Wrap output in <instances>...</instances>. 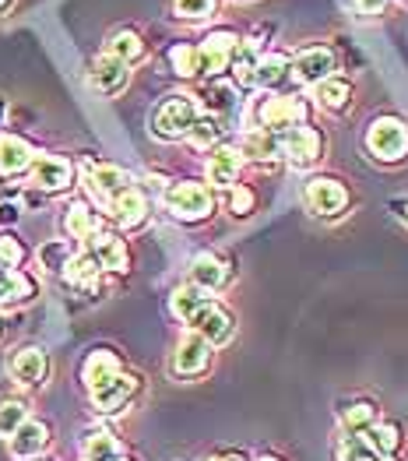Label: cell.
<instances>
[{"label":"cell","mask_w":408,"mask_h":461,"mask_svg":"<svg viewBox=\"0 0 408 461\" xmlns=\"http://www.w3.org/2000/svg\"><path fill=\"white\" fill-rule=\"evenodd\" d=\"M363 149L384 166H398L408 158V123L402 116H376L363 134Z\"/></svg>","instance_id":"1"},{"label":"cell","mask_w":408,"mask_h":461,"mask_svg":"<svg viewBox=\"0 0 408 461\" xmlns=\"http://www.w3.org/2000/svg\"><path fill=\"white\" fill-rule=\"evenodd\" d=\"M197 99L194 95H184V92H173V95H166L155 110H151V134L159 138V141H180L186 138V131L194 127V120H197Z\"/></svg>","instance_id":"2"},{"label":"cell","mask_w":408,"mask_h":461,"mask_svg":"<svg viewBox=\"0 0 408 461\" xmlns=\"http://www.w3.org/2000/svg\"><path fill=\"white\" fill-rule=\"evenodd\" d=\"M162 201H166L169 215L180 219V222H204V219L215 212L212 187H208V184H197V180H180V184L166 187Z\"/></svg>","instance_id":"3"},{"label":"cell","mask_w":408,"mask_h":461,"mask_svg":"<svg viewBox=\"0 0 408 461\" xmlns=\"http://www.w3.org/2000/svg\"><path fill=\"white\" fill-rule=\"evenodd\" d=\"M306 116V106L299 103L296 95H260L254 103V131H267L275 138H282L289 127L303 123Z\"/></svg>","instance_id":"4"},{"label":"cell","mask_w":408,"mask_h":461,"mask_svg":"<svg viewBox=\"0 0 408 461\" xmlns=\"http://www.w3.org/2000/svg\"><path fill=\"white\" fill-rule=\"evenodd\" d=\"M278 152H282V158H289L296 169H310V166H317L321 155H324V138H321L317 127H310V123L303 120V123L289 127V131L278 138Z\"/></svg>","instance_id":"5"},{"label":"cell","mask_w":408,"mask_h":461,"mask_svg":"<svg viewBox=\"0 0 408 461\" xmlns=\"http://www.w3.org/2000/svg\"><path fill=\"white\" fill-rule=\"evenodd\" d=\"M186 324H190V331H197L212 348H222L236 339V317L222 303H215V300H208Z\"/></svg>","instance_id":"6"},{"label":"cell","mask_w":408,"mask_h":461,"mask_svg":"<svg viewBox=\"0 0 408 461\" xmlns=\"http://www.w3.org/2000/svg\"><path fill=\"white\" fill-rule=\"evenodd\" d=\"M303 201H306V208H310L313 215L334 219V215H341V212L349 208V191H345V184L334 180V176H310L306 187H303Z\"/></svg>","instance_id":"7"},{"label":"cell","mask_w":408,"mask_h":461,"mask_svg":"<svg viewBox=\"0 0 408 461\" xmlns=\"http://www.w3.org/2000/svg\"><path fill=\"white\" fill-rule=\"evenodd\" d=\"M138 387L141 381L134 377V374H116L113 381L106 384H99L95 391H88V402H92V409L95 412H103V416H116V412H123L131 402H134V394H138Z\"/></svg>","instance_id":"8"},{"label":"cell","mask_w":408,"mask_h":461,"mask_svg":"<svg viewBox=\"0 0 408 461\" xmlns=\"http://www.w3.org/2000/svg\"><path fill=\"white\" fill-rule=\"evenodd\" d=\"M212 356H215V348L208 346L197 331H186L177 342V352H173V374L177 377H201L212 366Z\"/></svg>","instance_id":"9"},{"label":"cell","mask_w":408,"mask_h":461,"mask_svg":"<svg viewBox=\"0 0 408 461\" xmlns=\"http://www.w3.org/2000/svg\"><path fill=\"white\" fill-rule=\"evenodd\" d=\"M85 184H88V191L95 194L103 204H110L113 197H120L123 191L134 187L131 173L120 169V166H110V162H95V166H88V169H85Z\"/></svg>","instance_id":"10"},{"label":"cell","mask_w":408,"mask_h":461,"mask_svg":"<svg viewBox=\"0 0 408 461\" xmlns=\"http://www.w3.org/2000/svg\"><path fill=\"white\" fill-rule=\"evenodd\" d=\"M240 46L236 32H212L204 42H197V64H201V77H215L219 71L229 68L232 50Z\"/></svg>","instance_id":"11"},{"label":"cell","mask_w":408,"mask_h":461,"mask_svg":"<svg viewBox=\"0 0 408 461\" xmlns=\"http://www.w3.org/2000/svg\"><path fill=\"white\" fill-rule=\"evenodd\" d=\"M32 169V184L39 191H68L71 180H75V166L64 158V155H36V162L29 166Z\"/></svg>","instance_id":"12"},{"label":"cell","mask_w":408,"mask_h":461,"mask_svg":"<svg viewBox=\"0 0 408 461\" xmlns=\"http://www.w3.org/2000/svg\"><path fill=\"white\" fill-rule=\"evenodd\" d=\"M7 440H11V455H14V458L32 461L50 447L53 433H50V423H42V420H32V416H29V420L18 426Z\"/></svg>","instance_id":"13"},{"label":"cell","mask_w":408,"mask_h":461,"mask_svg":"<svg viewBox=\"0 0 408 461\" xmlns=\"http://www.w3.org/2000/svg\"><path fill=\"white\" fill-rule=\"evenodd\" d=\"M7 370H11V377L22 387H39L46 381V374H50V359H46V352L39 346H22L11 356Z\"/></svg>","instance_id":"14"},{"label":"cell","mask_w":408,"mask_h":461,"mask_svg":"<svg viewBox=\"0 0 408 461\" xmlns=\"http://www.w3.org/2000/svg\"><path fill=\"white\" fill-rule=\"evenodd\" d=\"M289 71L296 75L299 85H321L324 77L334 75V53L328 46H310L289 64Z\"/></svg>","instance_id":"15"},{"label":"cell","mask_w":408,"mask_h":461,"mask_svg":"<svg viewBox=\"0 0 408 461\" xmlns=\"http://www.w3.org/2000/svg\"><path fill=\"white\" fill-rule=\"evenodd\" d=\"M88 254L95 258V265L103 271H127L131 265V254H127V243L116 236V232L99 230L95 236H88Z\"/></svg>","instance_id":"16"},{"label":"cell","mask_w":408,"mask_h":461,"mask_svg":"<svg viewBox=\"0 0 408 461\" xmlns=\"http://www.w3.org/2000/svg\"><path fill=\"white\" fill-rule=\"evenodd\" d=\"M384 420L380 416V405L373 402V398H352V402H345L341 409H338V426H341V433L345 437H363L370 426H376Z\"/></svg>","instance_id":"17"},{"label":"cell","mask_w":408,"mask_h":461,"mask_svg":"<svg viewBox=\"0 0 408 461\" xmlns=\"http://www.w3.org/2000/svg\"><path fill=\"white\" fill-rule=\"evenodd\" d=\"M116 374H123V363L110 348H92L85 356V363H81V384H85V391H95L99 384L113 381Z\"/></svg>","instance_id":"18"},{"label":"cell","mask_w":408,"mask_h":461,"mask_svg":"<svg viewBox=\"0 0 408 461\" xmlns=\"http://www.w3.org/2000/svg\"><path fill=\"white\" fill-rule=\"evenodd\" d=\"M106 208H110L113 222L120 230H138L149 219V197L138 191V187H131V191H123L120 197H113Z\"/></svg>","instance_id":"19"},{"label":"cell","mask_w":408,"mask_h":461,"mask_svg":"<svg viewBox=\"0 0 408 461\" xmlns=\"http://www.w3.org/2000/svg\"><path fill=\"white\" fill-rule=\"evenodd\" d=\"M229 278H232V271H229V265H225L222 258H215V254H197V258L190 261V285H197V289H204V293L225 289Z\"/></svg>","instance_id":"20"},{"label":"cell","mask_w":408,"mask_h":461,"mask_svg":"<svg viewBox=\"0 0 408 461\" xmlns=\"http://www.w3.org/2000/svg\"><path fill=\"white\" fill-rule=\"evenodd\" d=\"M240 169H243V155L240 149H232V145H222V149H215L212 158H208V184L212 187H219V191H229V187H236V180H240Z\"/></svg>","instance_id":"21"},{"label":"cell","mask_w":408,"mask_h":461,"mask_svg":"<svg viewBox=\"0 0 408 461\" xmlns=\"http://www.w3.org/2000/svg\"><path fill=\"white\" fill-rule=\"evenodd\" d=\"M92 85H95V92L99 95H120L123 88H127V77H131V71H127V64H120V60H113V57H99L95 64H92Z\"/></svg>","instance_id":"22"},{"label":"cell","mask_w":408,"mask_h":461,"mask_svg":"<svg viewBox=\"0 0 408 461\" xmlns=\"http://www.w3.org/2000/svg\"><path fill=\"white\" fill-rule=\"evenodd\" d=\"M313 99H317V106L328 110V113H345V110L352 106V81L338 75L324 77L321 85H313Z\"/></svg>","instance_id":"23"},{"label":"cell","mask_w":408,"mask_h":461,"mask_svg":"<svg viewBox=\"0 0 408 461\" xmlns=\"http://www.w3.org/2000/svg\"><path fill=\"white\" fill-rule=\"evenodd\" d=\"M32 162H36V152H32V145H29L25 138L0 134V173L18 176V173H25Z\"/></svg>","instance_id":"24"},{"label":"cell","mask_w":408,"mask_h":461,"mask_svg":"<svg viewBox=\"0 0 408 461\" xmlns=\"http://www.w3.org/2000/svg\"><path fill=\"white\" fill-rule=\"evenodd\" d=\"M363 440L370 444L380 458H384V455H402V447H405V429H402V423H394V420H380V423L370 426V429L363 433Z\"/></svg>","instance_id":"25"},{"label":"cell","mask_w":408,"mask_h":461,"mask_svg":"<svg viewBox=\"0 0 408 461\" xmlns=\"http://www.w3.org/2000/svg\"><path fill=\"white\" fill-rule=\"evenodd\" d=\"M36 296V282L18 268H4L0 265V307H14Z\"/></svg>","instance_id":"26"},{"label":"cell","mask_w":408,"mask_h":461,"mask_svg":"<svg viewBox=\"0 0 408 461\" xmlns=\"http://www.w3.org/2000/svg\"><path fill=\"white\" fill-rule=\"evenodd\" d=\"M260 60V50L254 39H240V46L232 50V60H229V68H232V77H236V85H243V88H254V68H258Z\"/></svg>","instance_id":"27"},{"label":"cell","mask_w":408,"mask_h":461,"mask_svg":"<svg viewBox=\"0 0 408 461\" xmlns=\"http://www.w3.org/2000/svg\"><path fill=\"white\" fill-rule=\"evenodd\" d=\"M81 455H85V461H116L123 458V444L113 437L110 429H95L81 440Z\"/></svg>","instance_id":"28"},{"label":"cell","mask_w":408,"mask_h":461,"mask_svg":"<svg viewBox=\"0 0 408 461\" xmlns=\"http://www.w3.org/2000/svg\"><path fill=\"white\" fill-rule=\"evenodd\" d=\"M64 230H68V236H75V240H88V236H95V232L103 230V222H99V215L85 201H77V204L68 208V215H64Z\"/></svg>","instance_id":"29"},{"label":"cell","mask_w":408,"mask_h":461,"mask_svg":"<svg viewBox=\"0 0 408 461\" xmlns=\"http://www.w3.org/2000/svg\"><path fill=\"white\" fill-rule=\"evenodd\" d=\"M240 155H247V158H254V162H271V158H278V138L275 134H267V131H247L243 134V145H240Z\"/></svg>","instance_id":"30"},{"label":"cell","mask_w":408,"mask_h":461,"mask_svg":"<svg viewBox=\"0 0 408 461\" xmlns=\"http://www.w3.org/2000/svg\"><path fill=\"white\" fill-rule=\"evenodd\" d=\"M286 77H289V57H282V53L260 57L258 68H254V85L258 88H278Z\"/></svg>","instance_id":"31"},{"label":"cell","mask_w":408,"mask_h":461,"mask_svg":"<svg viewBox=\"0 0 408 461\" xmlns=\"http://www.w3.org/2000/svg\"><path fill=\"white\" fill-rule=\"evenodd\" d=\"M99 265H95V258L88 254V250H81V254H75L71 261H68V268L60 271L71 285H77V289H92L95 282H99Z\"/></svg>","instance_id":"32"},{"label":"cell","mask_w":408,"mask_h":461,"mask_svg":"<svg viewBox=\"0 0 408 461\" xmlns=\"http://www.w3.org/2000/svg\"><path fill=\"white\" fill-rule=\"evenodd\" d=\"M106 57H113V60H120V64L131 68L134 60L145 57V42H141L138 32H116V36L106 42Z\"/></svg>","instance_id":"33"},{"label":"cell","mask_w":408,"mask_h":461,"mask_svg":"<svg viewBox=\"0 0 408 461\" xmlns=\"http://www.w3.org/2000/svg\"><path fill=\"white\" fill-rule=\"evenodd\" d=\"M204 106L215 116L236 113V106H240L236 85H229V81H208V88H204Z\"/></svg>","instance_id":"34"},{"label":"cell","mask_w":408,"mask_h":461,"mask_svg":"<svg viewBox=\"0 0 408 461\" xmlns=\"http://www.w3.org/2000/svg\"><path fill=\"white\" fill-rule=\"evenodd\" d=\"M212 300V293H204V289H197V285H180L177 293H173V300H169V307H173V313L180 317V321H190L197 310L204 307Z\"/></svg>","instance_id":"35"},{"label":"cell","mask_w":408,"mask_h":461,"mask_svg":"<svg viewBox=\"0 0 408 461\" xmlns=\"http://www.w3.org/2000/svg\"><path fill=\"white\" fill-rule=\"evenodd\" d=\"M380 455L373 451L363 437H338L334 440V461H376Z\"/></svg>","instance_id":"36"},{"label":"cell","mask_w":408,"mask_h":461,"mask_svg":"<svg viewBox=\"0 0 408 461\" xmlns=\"http://www.w3.org/2000/svg\"><path fill=\"white\" fill-rule=\"evenodd\" d=\"M219 134H222V127H219L215 116H197L194 127L186 131V141H190L194 149H215V145H219Z\"/></svg>","instance_id":"37"},{"label":"cell","mask_w":408,"mask_h":461,"mask_svg":"<svg viewBox=\"0 0 408 461\" xmlns=\"http://www.w3.org/2000/svg\"><path fill=\"white\" fill-rule=\"evenodd\" d=\"M71 258H75V250H71L68 240H50V243L39 247V265L46 271H64Z\"/></svg>","instance_id":"38"},{"label":"cell","mask_w":408,"mask_h":461,"mask_svg":"<svg viewBox=\"0 0 408 461\" xmlns=\"http://www.w3.org/2000/svg\"><path fill=\"white\" fill-rule=\"evenodd\" d=\"M25 420H29V402H22V398H4L0 402V437H11Z\"/></svg>","instance_id":"39"},{"label":"cell","mask_w":408,"mask_h":461,"mask_svg":"<svg viewBox=\"0 0 408 461\" xmlns=\"http://www.w3.org/2000/svg\"><path fill=\"white\" fill-rule=\"evenodd\" d=\"M169 64H173V71L180 77H201V64H197V46H173L169 50Z\"/></svg>","instance_id":"40"},{"label":"cell","mask_w":408,"mask_h":461,"mask_svg":"<svg viewBox=\"0 0 408 461\" xmlns=\"http://www.w3.org/2000/svg\"><path fill=\"white\" fill-rule=\"evenodd\" d=\"M173 11L186 22H204L215 14V0H173Z\"/></svg>","instance_id":"41"},{"label":"cell","mask_w":408,"mask_h":461,"mask_svg":"<svg viewBox=\"0 0 408 461\" xmlns=\"http://www.w3.org/2000/svg\"><path fill=\"white\" fill-rule=\"evenodd\" d=\"M254 204H258V197H254V191H250L247 184L229 187V212H232V215H250Z\"/></svg>","instance_id":"42"},{"label":"cell","mask_w":408,"mask_h":461,"mask_svg":"<svg viewBox=\"0 0 408 461\" xmlns=\"http://www.w3.org/2000/svg\"><path fill=\"white\" fill-rule=\"evenodd\" d=\"M25 261V247L14 236H0V265L4 268H18Z\"/></svg>","instance_id":"43"},{"label":"cell","mask_w":408,"mask_h":461,"mask_svg":"<svg viewBox=\"0 0 408 461\" xmlns=\"http://www.w3.org/2000/svg\"><path fill=\"white\" fill-rule=\"evenodd\" d=\"M18 222V208L14 204H0V226H14Z\"/></svg>","instance_id":"44"},{"label":"cell","mask_w":408,"mask_h":461,"mask_svg":"<svg viewBox=\"0 0 408 461\" xmlns=\"http://www.w3.org/2000/svg\"><path fill=\"white\" fill-rule=\"evenodd\" d=\"M208 461H250L243 451H219V455H212Z\"/></svg>","instance_id":"45"},{"label":"cell","mask_w":408,"mask_h":461,"mask_svg":"<svg viewBox=\"0 0 408 461\" xmlns=\"http://www.w3.org/2000/svg\"><path fill=\"white\" fill-rule=\"evenodd\" d=\"M356 4H359L367 14H376V11H384V7H387V0H356Z\"/></svg>","instance_id":"46"},{"label":"cell","mask_w":408,"mask_h":461,"mask_svg":"<svg viewBox=\"0 0 408 461\" xmlns=\"http://www.w3.org/2000/svg\"><path fill=\"white\" fill-rule=\"evenodd\" d=\"M376 461H402L398 455H384V458H376Z\"/></svg>","instance_id":"47"},{"label":"cell","mask_w":408,"mask_h":461,"mask_svg":"<svg viewBox=\"0 0 408 461\" xmlns=\"http://www.w3.org/2000/svg\"><path fill=\"white\" fill-rule=\"evenodd\" d=\"M258 461H282V458H275V455H264V458H258Z\"/></svg>","instance_id":"48"},{"label":"cell","mask_w":408,"mask_h":461,"mask_svg":"<svg viewBox=\"0 0 408 461\" xmlns=\"http://www.w3.org/2000/svg\"><path fill=\"white\" fill-rule=\"evenodd\" d=\"M7 4H11V0H0V11H4V7H7Z\"/></svg>","instance_id":"49"},{"label":"cell","mask_w":408,"mask_h":461,"mask_svg":"<svg viewBox=\"0 0 408 461\" xmlns=\"http://www.w3.org/2000/svg\"><path fill=\"white\" fill-rule=\"evenodd\" d=\"M0 339H4V321H0Z\"/></svg>","instance_id":"50"},{"label":"cell","mask_w":408,"mask_h":461,"mask_svg":"<svg viewBox=\"0 0 408 461\" xmlns=\"http://www.w3.org/2000/svg\"><path fill=\"white\" fill-rule=\"evenodd\" d=\"M32 461H46V458H32Z\"/></svg>","instance_id":"51"}]
</instances>
